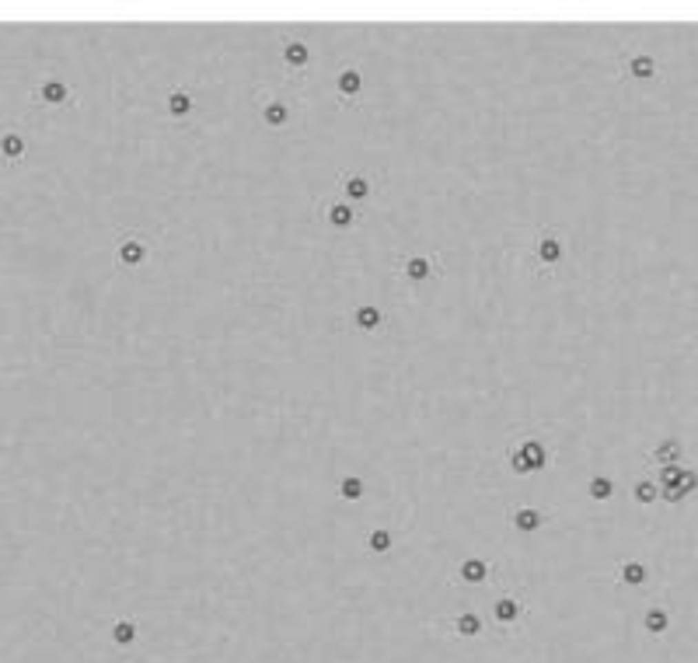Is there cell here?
<instances>
[{
    "label": "cell",
    "instance_id": "6da1fadb",
    "mask_svg": "<svg viewBox=\"0 0 698 663\" xmlns=\"http://www.w3.org/2000/svg\"><path fill=\"white\" fill-rule=\"evenodd\" d=\"M510 461H513V468H517L520 475H527V471H538V468H545L548 451H545V444H542V440L527 436V440H520V444H517V451L510 454Z\"/></svg>",
    "mask_w": 698,
    "mask_h": 663
},
{
    "label": "cell",
    "instance_id": "7a4b0ae2",
    "mask_svg": "<svg viewBox=\"0 0 698 663\" xmlns=\"http://www.w3.org/2000/svg\"><path fill=\"white\" fill-rule=\"evenodd\" d=\"M32 98H35L39 105L60 108V105H70V101H74V91H70V84H63L60 77H49V81H42V84L32 91Z\"/></svg>",
    "mask_w": 698,
    "mask_h": 663
},
{
    "label": "cell",
    "instance_id": "3957f363",
    "mask_svg": "<svg viewBox=\"0 0 698 663\" xmlns=\"http://www.w3.org/2000/svg\"><path fill=\"white\" fill-rule=\"evenodd\" d=\"M116 258H119V265H126V269H136L143 258H147V245L136 238V234H126L123 241H119V252H116Z\"/></svg>",
    "mask_w": 698,
    "mask_h": 663
},
{
    "label": "cell",
    "instance_id": "277c9868",
    "mask_svg": "<svg viewBox=\"0 0 698 663\" xmlns=\"http://www.w3.org/2000/svg\"><path fill=\"white\" fill-rule=\"evenodd\" d=\"M510 520H513V527L524 531V534H534V531H542V527H545V513H542V510H534V507H520Z\"/></svg>",
    "mask_w": 698,
    "mask_h": 663
},
{
    "label": "cell",
    "instance_id": "5b68a950",
    "mask_svg": "<svg viewBox=\"0 0 698 663\" xmlns=\"http://www.w3.org/2000/svg\"><path fill=\"white\" fill-rule=\"evenodd\" d=\"M402 272H405V280L422 283V280H429V276H433V262H429L426 255H412V258H405Z\"/></svg>",
    "mask_w": 698,
    "mask_h": 663
},
{
    "label": "cell",
    "instance_id": "8992f818",
    "mask_svg": "<svg viewBox=\"0 0 698 663\" xmlns=\"http://www.w3.org/2000/svg\"><path fill=\"white\" fill-rule=\"evenodd\" d=\"M0 157L11 161V164L25 157V136H21L18 130H8L4 136H0Z\"/></svg>",
    "mask_w": 698,
    "mask_h": 663
},
{
    "label": "cell",
    "instance_id": "52a82bcc",
    "mask_svg": "<svg viewBox=\"0 0 698 663\" xmlns=\"http://www.w3.org/2000/svg\"><path fill=\"white\" fill-rule=\"evenodd\" d=\"M381 321H384V314L373 307V304H360L356 307V314H353V325L356 328H363V332H373V328H381Z\"/></svg>",
    "mask_w": 698,
    "mask_h": 663
},
{
    "label": "cell",
    "instance_id": "ba28073f",
    "mask_svg": "<svg viewBox=\"0 0 698 663\" xmlns=\"http://www.w3.org/2000/svg\"><path fill=\"white\" fill-rule=\"evenodd\" d=\"M329 224H332V227H339V231L353 227V224H356V213H353V206H349V203H332V206H329Z\"/></svg>",
    "mask_w": 698,
    "mask_h": 663
},
{
    "label": "cell",
    "instance_id": "9c48e42d",
    "mask_svg": "<svg viewBox=\"0 0 698 663\" xmlns=\"http://www.w3.org/2000/svg\"><path fill=\"white\" fill-rule=\"evenodd\" d=\"M262 119H265V126L280 130V126H287V119H290V108H287L283 101H265V108H262Z\"/></svg>",
    "mask_w": 698,
    "mask_h": 663
},
{
    "label": "cell",
    "instance_id": "30bf717a",
    "mask_svg": "<svg viewBox=\"0 0 698 663\" xmlns=\"http://www.w3.org/2000/svg\"><path fill=\"white\" fill-rule=\"evenodd\" d=\"M681 454H684V447H681V440H674V436H667L664 444L653 451V461H660V465H677L681 461Z\"/></svg>",
    "mask_w": 698,
    "mask_h": 663
},
{
    "label": "cell",
    "instance_id": "8fae6325",
    "mask_svg": "<svg viewBox=\"0 0 698 663\" xmlns=\"http://www.w3.org/2000/svg\"><path fill=\"white\" fill-rule=\"evenodd\" d=\"M538 258H542L545 265H555V262L562 258V245L555 241V234H552V231H545V234H542V241H538Z\"/></svg>",
    "mask_w": 698,
    "mask_h": 663
},
{
    "label": "cell",
    "instance_id": "7c38bea8",
    "mask_svg": "<svg viewBox=\"0 0 698 663\" xmlns=\"http://www.w3.org/2000/svg\"><path fill=\"white\" fill-rule=\"evenodd\" d=\"M628 74H632V77H639V81H646V77H653V74H657V60H653V57H646V52H639V57H632V60H628Z\"/></svg>",
    "mask_w": 698,
    "mask_h": 663
},
{
    "label": "cell",
    "instance_id": "4fadbf2b",
    "mask_svg": "<svg viewBox=\"0 0 698 663\" xmlns=\"http://www.w3.org/2000/svg\"><path fill=\"white\" fill-rule=\"evenodd\" d=\"M489 576V562H482V559H464L461 562V580L464 583H482Z\"/></svg>",
    "mask_w": 698,
    "mask_h": 663
},
{
    "label": "cell",
    "instance_id": "5bb4252c",
    "mask_svg": "<svg viewBox=\"0 0 698 663\" xmlns=\"http://www.w3.org/2000/svg\"><path fill=\"white\" fill-rule=\"evenodd\" d=\"M342 189H346V203L370 196V182H367L363 175H342Z\"/></svg>",
    "mask_w": 698,
    "mask_h": 663
},
{
    "label": "cell",
    "instance_id": "9a60e30c",
    "mask_svg": "<svg viewBox=\"0 0 698 663\" xmlns=\"http://www.w3.org/2000/svg\"><path fill=\"white\" fill-rule=\"evenodd\" d=\"M642 625H646V632H653V635H664V632H667V625H670V618H667V611H664V607H650V611H646V618H642Z\"/></svg>",
    "mask_w": 698,
    "mask_h": 663
},
{
    "label": "cell",
    "instance_id": "2e32d148",
    "mask_svg": "<svg viewBox=\"0 0 698 663\" xmlns=\"http://www.w3.org/2000/svg\"><path fill=\"white\" fill-rule=\"evenodd\" d=\"M283 60H287V67H307L311 52H307V45H304V42H287V49H283Z\"/></svg>",
    "mask_w": 698,
    "mask_h": 663
},
{
    "label": "cell",
    "instance_id": "e0dca14e",
    "mask_svg": "<svg viewBox=\"0 0 698 663\" xmlns=\"http://www.w3.org/2000/svg\"><path fill=\"white\" fill-rule=\"evenodd\" d=\"M618 576H622V583H628V586H639V583H646V566L642 562H625L622 569H618Z\"/></svg>",
    "mask_w": 698,
    "mask_h": 663
},
{
    "label": "cell",
    "instance_id": "ac0fdd59",
    "mask_svg": "<svg viewBox=\"0 0 698 663\" xmlns=\"http://www.w3.org/2000/svg\"><path fill=\"white\" fill-rule=\"evenodd\" d=\"M336 88H339V94H342V98H353V94H360V88H363V77H360L356 70H342V74H339V84H336Z\"/></svg>",
    "mask_w": 698,
    "mask_h": 663
},
{
    "label": "cell",
    "instance_id": "d6986e66",
    "mask_svg": "<svg viewBox=\"0 0 698 663\" xmlns=\"http://www.w3.org/2000/svg\"><path fill=\"white\" fill-rule=\"evenodd\" d=\"M168 112H172L175 119L189 116V112H192V98H189L185 91H172V94H168Z\"/></svg>",
    "mask_w": 698,
    "mask_h": 663
},
{
    "label": "cell",
    "instance_id": "ffe728a7",
    "mask_svg": "<svg viewBox=\"0 0 698 663\" xmlns=\"http://www.w3.org/2000/svg\"><path fill=\"white\" fill-rule=\"evenodd\" d=\"M586 492L594 496V500H611V496H615V482L604 478V475H594V478H590V485H586Z\"/></svg>",
    "mask_w": 698,
    "mask_h": 663
},
{
    "label": "cell",
    "instance_id": "44dd1931",
    "mask_svg": "<svg viewBox=\"0 0 698 663\" xmlns=\"http://www.w3.org/2000/svg\"><path fill=\"white\" fill-rule=\"evenodd\" d=\"M524 611V607L513 600V597H503L500 604H496V622H503V625H510V622H517V615Z\"/></svg>",
    "mask_w": 698,
    "mask_h": 663
},
{
    "label": "cell",
    "instance_id": "7402d4cb",
    "mask_svg": "<svg viewBox=\"0 0 698 663\" xmlns=\"http://www.w3.org/2000/svg\"><path fill=\"white\" fill-rule=\"evenodd\" d=\"M684 471H688V468H684L681 461H677V465H664V471H660V485H664V489H677L681 478H684Z\"/></svg>",
    "mask_w": 698,
    "mask_h": 663
},
{
    "label": "cell",
    "instance_id": "603a6c76",
    "mask_svg": "<svg viewBox=\"0 0 698 663\" xmlns=\"http://www.w3.org/2000/svg\"><path fill=\"white\" fill-rule=\"evenodd\" d=\"M454 629H458L461 635H478V632H482V618H478V615H471V611H464V615H458Z\"/></svg>",
    "mask_w": 698,
    "mask_h": 663
},
{
    "label": "cell",
    "instance_id": "cb8c5ba5",
    "mask_svg": "<svg viewBox=\"0 0 698 663\" xmlns=\"http://www.w3.org/2000/svg\"><path fill=\"white\" fill-rule=\"evenodd\" d=\"M339 496H342V500H353V503H356L360 496H363V482H360L356 475L342 478V482H339Z\"/></svg>",
    "mask_w": 698,
    "mask_h": 663
},
{
    "label": "cell",
    "instance_id": "d4e9b609",
    "mask_svg": "<svg viewBox=\"0 0 698 663\" xmlns=\"http://www.w3.org/2000/svg\"><path fill=\"white\" fill-rule=\"evenodd\" d=\"M657 496H660V492H657V482H650V478L635 485V500H639L642 507H650V503H657Z\"/></svg>",
    "mask_w": 698,
    "mask_h": 663
},
{
    "label": "cell",
    "instance_id": "484cf974",
    "mask_svg": "<svg viewBox=\"0 0 698 663\" xmlns=\"http://www.w3.org/2000/svg\"><path fill=\"white\" fill-rule=\"evenodd\" d=\"M367 548H370V551H378V555H381V551H388V548H391V531H370Z\"/></svg>",
    "mask_w": 698,
    "mask_h": 663
},
{
    "label": "cell",
    "instance_id": "4316f807",
    "mask_svg": "<svg viewBox=\"0 0 698 663\" xmlns=\"http://www.w3.org/2000/svg\"><path fill=\"white\" fill-rule=\"evenodd\" d=\"M112 639H116L119 646H130V642L136 639V625H133V622H116V629H112Z\"/></svg>",
    "mask_w": 698,
    "mask_h": 663
},
{
    "label": "cell",
    "instance_id": "83f0119b",
    "mask_svg": "<svg viewBox=\"0 0 698 663\" xmlns=\"http://www.w3.org/2000/svg\"><path fill=\"white\" fill-rule=\"evenodd\" d=\"M677 489H681V492H684V496H688V492H695V489H698V471H691V468H688V471H684V478H681V485H677Z\"/></svg>",
    "mask_w": 698,
    "mask_h": 663
},
{
    "label": "cell",
    "instance_id": "f1b7e54d",
    "mask_svg": "<svg viewBox=\"0 0 698 663\" xmlns=\"http://www.w3.org/2000/svg\"><path fill=\"white\" fill-rule=\"evenodd\" d=\"M660 496H664L667 503H681V500H684V492H681V489H664Z\"/></svg>",
    "mask_w": 698,
    "mask_h": 663
}]
</instances>
